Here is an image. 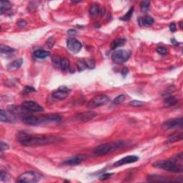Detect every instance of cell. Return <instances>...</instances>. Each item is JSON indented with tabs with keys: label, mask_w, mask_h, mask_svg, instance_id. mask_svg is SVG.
Returning <instances> with one entry per match:
<instances>
[{
	"label": "cell",
	"mask_w": 183,
	"mask_h": 183,
	"mask_svg": "<svg viewBox=\"0 0 183 183\" xmlns=\"http://www.w3.org/2000/svg\"><path fill=\"white\" fill-rule=\"evenodd\" d=\"M20 143L25 147H37L58 143L62 140L59 137L48 135H30L25 132H20L17 135Z\"/></svg>",
	"instance_id": "1"
},
{
	"label": "cell",
	"mask_w": 183,
	"mask_h": 183,
	"mask_svg": "<svg viewBox=\"0 0 183 183\" xmlns=\"http://www.w3.org/2000/svg\"><path fill=\"white\" fill-rule=\"evenodd\" d=\"M125 145V142L122 140L115 141L112 142H108V143L103 144L97 146L94 150L95 155L97 156H103L107 155L110 153L115 152L119 150H121Z\"/></svg>",
	"instance_id": "2"
},
{
	"label": "cell",
	"mask_w": 183,
	"mask_h": 183,
	"mask_svg": "<svg viewBox=\"0 0 183 183\" xmlns=\"http://www.w3.org/2000/svg\"><path fill=\"white\" fill-rule=\"evenodd\" d=\"M154 167L172 172H182V165L177 162V159L159 160L154 164Z\"/></svg>",
	"instance_id": "3"
},
{
	"label": "cell",
	"mask_w": 183,
	"mask_h": 183,
	"mask_svg": "<svg viewBox=\"0 0 183 183\" xmlns=\"http://www.w3.org/2000/svg\"><path fill=\"white\" fill-rule=\"evenodd\" d=\"M40 179H41V175L38 172L35 171H27L21 174L17 177V181L19 182L35 183L37 182Z\"/></svg>",
	"instance_id": "4"
},
{
	"label": "cell",
	"mask_w": 183,
	"mask_h": 183,
	"mask_svg": "<svg viewBox=\"0 0 183 183\" xmlns=\"http://www.w3.org/2000/svg\"><path fill=\"white\" fill-rule=\"evenodd\" d=\"M131 56V52L128 50H121L113 52L112 55V61L116 64H122L128 60Z\"/></svg>",
	"instance_id": "5"
},
{
	"label": "cell",
	"mask_w": 183,
	"mask_h": 183,
	"mask_svg": "<svg viewBox=\"0 0 183 183\" xmlns=\"http://www.w3.org/2000/svg\"><path fill=\"white\" fill-rule=\"evenodd\" d=\"M110 101L109 97L105 95H101L95 97L92 100L89 102L87 107L89 109H92V108L98 107L100 106L105 105Z\"/></svg>",
	"instance_id": "6"
},
{
	"label": "cell",
	"mask_w": 183,
	"mask_h": 183,
	"mask_svg": "<svg viewBox=\"0 0 183 183\" xmlns=\"http://www.w3.org/2000/svg\"><path fill=\"white\" fill-rule=\"evenodd\" d=\"M8 110H9L10 112H12L17 118H23L24 117L31 114L29 113L28 110H27L25 108L23 107H20V106H16V105H9L8 107Z\"/></svg>",
	"instance_id": "7"
},
{
	"label": "cell",
	"mask_w": 183,
	"mask_h": 183,
	"mask_svg": "<svg viewBox=\"0 0 183 183\" xmlns=\"http://www.w3.org/2000/svg\"><path fill=\"white\" fill-rule=\"evenodd\" d=\"M70 92L71 90L67 87L62 86L57 90L53 92L52 96L57 99H64L67 98L68 95L70 94Z\"/></svg>",
	"instance_id": "8"
},
{
	"label": "cell",
	"mask_w": 183,
	"mask_h": 183,
	"mask_svg": "<svg viewBox=\"0 0 183 183\" xmlns=\"http://www.w3.org/2000/svg\"><path fill=\"white\" fill-rule=\"evenodd\" d=\"M67 47L68 50L72 53H78L82 49V43L74 38H69L67 41Z\"/></svg>",
	"instance_id": "9"
},
{
	"label": "cell",
	"mask_w": 183,
	"mask_h": 183,
	"mask_svg": "<svg viewBox=\"0 0 183 183\" xmlns=\"http://www.w3.org/2000/svg\"><path fill=\"white\" fill-rule=\"evenodd\" d=\"M182 118H176L166 121L162 124V127L165 129H170L181 127L182 126Z\"/></svg>",
	"instance_id": "10"
},
{
	"label": "cell",
	"mask_w": 183,
	"mask_h": 183,
	"mask_svg": "<svg viewBox=\"0 0 183 183\" xmlns=\"http://www.w3.org/2000/svg\"><path fill=\"white\" fill-rule=\"evenodd\" d=\"M22 106L29 112H39L44 110L43 107L40 106L39 104L33 101H25L22 103Z\"/></svg>",
	"instance_id": "11"
},
{
	"label": "cell",
	"mask_w": 183,
	"mask_h": 183,
	"mask_svg": "<svg viewBox=\"0 0 183 183\" xmlns=\"http://www.w3.org/2000/svg\"><path fill=\"white\" fill-rule=\"evenodd\" d=\"M17 118L14 114L9 111V110H1L0 114V120L3 122H14L17 120Z\"/></svg>",
	"instance_id": "12"
},
{
	"label": "cell",
	"mask_w": 183,
	"mask_h": 183,
	"mask_svg": "<svg viewBox=\"0 0 183 183\" xmlns=\"http://www.w3.org/2000/svg\"><path fill=\"white\" fill-rule=\"evenodd\" d=\"M96 115V112L93 111H87L76 114L75 119L80 122H88V121L92 120Z\"/></svg>",
	"instance_id": "13"
},
{
	"label": "cell",
	"mask_w": 183,
	"mask_h": 183,
	"mask_svg": "<svg viewBox=\"0 0 183 183\" xmlns=\"http://www.w3.org/2000/svg\"><path fill=\"white\" fill-rule=\"evenodd\" d=\"M86 158L85 155H77L75 156H72L69 157V159H66L64 162V164L67 165H72L75 166L80 165V163H82L83 161L84 160V159Z\"/></svg>",
	"instance_id": "14"
},
{
	"label": "cell",
	"mask_w": 183,
	"mask_h": 183,
	"mask_svg": "<svg viewBox=\"0 0 183 183\" xmlns=\"http://www.w3.org/2000/svg\"><path fill=\"white\" fill-rule=\"evenodd\" d=\"M22 121L24 124L31 125V126H36V125L42 124L41 118L33 116L32 114H29V115L24 117V118H22Z\"/></svg>",
	"instance_id": "15"
},
{
	"label": "cell",
	"mask_w": 183,
	"mask_h": 183,
	"mask_svg": "<svg viewBox=\"0 0 183 183\" xmlns=\"http://www.w3.org/2000/svg\"><path fill=\"white\" fill-rule=\"evenodd\" d=\"M139 160V157L136 155H130V156H127L124 157V158L120 159V160L117 161L114 164V167H120V166L127 165V164H130L135 162Z\"/></svg>",
	"instance_id": "16"
},
{
	"label": "cell",
	"mask_w": 183,
	"mask_h": 183,
	"mask_svg": "<svg viewBox=\"0 0 183 183\" xmlns=\"http://www.w3.org/2000/svg\"><path fill=\"white\" fill-rule=\"evenodd\" d=\"M42 123L45 122H60L62 118L59 114H49V115L42 117Z\"/></svg>",
	"instance_id": "17"
},
{
	"label": "cell",
	"mask_w": 183,
	"mask_h": 183,
	"mask_svg": "<svg viewBox=\"0 0 183 183\" xmlns=\"http://www.w3.org/2000/svg\"><path fill=\"white\" fill-rule=\"evenodd\" d=\"M148 180L150 182H173V181H178V180H172L167 179L165 177L159 175H150L148 176Z\"/></svg>",
	"instance_id": "18"
},
{
	"label": "cell",
	"mask_w": 183,
	"mask_h": 183,
	"mask_svg": "<svg viewBox=\"0 0 183 183\" xmlns=\"http://www.w3.org/2000/svg\"><path fill=\"white\" fill-rule=\"evenodd\" d=\"M33 55L36 59H44L50 56V53L44 50H37L34 52Z\"/></svg>",
	"instance_id": "19"
},
{
	"label": "cell",
	"mask_w": 183,
	"mask_h": 183,
	"mask_svg": "<svg viewBox=\"0 0 183 183\" xmlns=\"http://www.w3.org/2000/svg\"><path fill=\"white\" fill-rule=\"evenodd\" d=\"M138 22L141 27H148L154 23V20L151 17H145L140 18L138 20Z\"/></svg>",
	"instance_id": "20"
},
{
	"label": "cell",
	"mask_w": 183,
	"mask_h": 183,
	"mask_svg": "<svg viewBox=\"0 0 183 183\" xmlns=\"http://www.w3.org/2000/svg\"><path fill=\"white\" fill-rule=\"evenodd\" d=\"M23 64V60L22 59H18L12 62V63H10L9 65H8L7 69L9 71H14V70H17L20 69L21 66Z\"/></svg>",
	"instance_id": "21"
},
{
	"label": "cell",
	"mask_w": 183,
	"mask_h": 183,
	"mask_svg": "<svg viewBox=\"0 0 183 183\" xmlns=\"http://www.w3.org/2000/svg\"><path fill=\"white\" fill-rule=\"evenodd\" d=\"M126 43V39L123 38H118V39H114L111 44V49L112 50H115V49L122 47Z\"/></svg>",
	"instance_id": "22"
},
{
	"label": "cell",
	"mask_w": 183,
	"mask_h": 183,
	"mask_svg": "<svg viewBox=\"0 0 183 183\" xmlns=\"http://www.w3.org/2000/svg\"><path fill=\"white\" fill-rule=\"evenodd\" d=\"M89 14L92 17H97L100 14V8H99V5L97 4H93L90 6L89 9Z\"/></svg>",
	"instance_id": "23"
},
{
	"label": "cell",
	"mask_w": 183,
	"mask_h": 183,
	"mask_svg": "<svg viewBox=\"0 0 183 183\" xmlns=\"http://www.w3.org/2000/svg\"><path fill=\"white\" fill-rule=\"evenodd\" d=\"M177 103V99L176 97L172 96L165 98V101H164V105H165V107H171V106L176 105Z\"/></svg>",
	"instance_id": "24"
},
{
	"label": "cell",
	"mask_w": 183,
	"mask_h": 183,
	"mask_svg": "<svg viewBox=\"0 0 183 183\" xmlns=\"http://www.w3.org/2000/svg\"><path fill=\"white\" fill-rule=\"evenodd\" d=\"M12 4L8 1H1L0 2V8H1V14H2L4 12L9 10L12 8Z\"/></svg>",
	"instance_id": "25"
},
{
	"label": "cell",
	"mask_w": 183,
	"mask_h": 183,
	"mask_svg": "<svg viewBox=\"0 0 183 183\" xmlns=\"http://www.w3.org/2000/svg\"><path fill=\"white\" fill-rule=\"evenodd\" d=\"M70 67V63L69 60L67 58L62 59L61 64H60V68L63 72H67L69 69Z\"/></svg>",
	"instance_id": "26"
},
{
	"label": "cell",
	"mask_w": 183,
	"mask_h": 183,
	"mask_svg": "<svg viewBox=\"0 0 183 183\" xmlns=\"http://www.w3.org/2000/svg\"><path fill=\"white\" fill-rule=\"evenodd\" d=\"M140 9L142 12H148L150 9V2L148 1H143L140 4Z\"/></svg>",
	"instance_id": "27"
},
{
	"label": "cell",
	"mask_w": 183,
	"mask_h": 183,
	"mask_svg": "<svg viewBox=\"0 0 183 183\" xmlns=\"http://www.w3.org/2000/svg\"><path fill=\"white\" fill-rule=\"evenodd\" d=\"M77 69L80 72L84 71V70L87 68L85 60H83V59H79V60L77 62Z\"/></svg>",
	"instance_id": "28"
},
{
	"label": "cell",
	"mask_w": 183,
	"mask_h": 183,
	"mask_svg": "<svg viewBox=\"0 0 183 183\" xmlns=\"http://www.w3.org/2000/svg\"><path fill=\"white\" fill-rule=\"evenodd\" d=\"M0 50L3 54H9V53L14 52V49L10 47L3 45V44H2L1 47H0Z\"/></svg>",
	"instance_id": "29"
},
{
	"label": "cell",
	"mask_w": 183,
	"mask_h": 183,
	"mask_svg": "<svg viewBox=\"0 0 183 183\" xmlns=\"http://www.w3.org/2000/svg\"><path fill=\"white\" fill-rule=\"evenodd\" d=\"M125 99H126L125 95H118V96L115 97V99L113 100V104L114 105H120V104L122 103L125 100Z\"/></svg>",
	"instance_id": "30"
},
{
	"label": "cell",
	"mask_w": 183,
	"mask_h": 183,
	"mask_svg": "<svg viewBox=\"0 0 183 183\" xmlns=\"http://www.w3.org/2000/svg\"><path fill=\"white\" fill-rule=\"evenodd\" d=\"M52 63L53 65H54V67H60V64H61V61H62V59L59 57V56H57V55H54V56L52 57Z\"/></svg>",
	"instance_id": "31"
},
{
	"label": "cell",
	"mask_w": 183,
	"mask_h": 183,
	"mask_svg": "<svg viewBox=\"0 0 183 183\" xmlns=\"http://www.w3.org/2000/svg\"><path fill=\"white\" fill-rule=\"evenodd\" d=\"M182 133L180 134V135H174L169 137V139H168V142H169L170 143H171V142H174L179 141V140H182Z\"/></svg>",
	"instance_id": "32"
},
{
	"label": "cell",
	"mask_w": 183,
	"mask_h": 183,
	"mask_svg": "<svg viewBox=\"0 0 183 183\" xmlns=\"http://www.w3.org/2000/svg\"><path fill=\"white\" fill-rule=\"evenodd\" d=\"M133 10H134V8L132 7L129 10L128 12H127V13L122 17V18H121V20H123V21H128L130 20V18L132 17V16H133Z\"/></svg>",
	"instance_id": "33"
},
{
	"label": "cell",
	"mask_w": 183,
	"mask_h": 183,
	"mask_svg": "<svg viewBox=\"0 0 183 183\" xmlns=\"http://www.w3.org/2000/svg\"><path fill=\"white\" fill-rule=\"evenodd\" d=\"M85 62H86V65H87V68H89V69H95V62L94 59H87V60H85Z\"/></svg>",
	"instance_id": "34"
},
{
	"label": "cell",
	"mask_w": 183,
	"mask_h": 183,
	"mask_svg": "<svg viewBox=\"0 0 183 183\" xmlns=\"http://www.w3.org/2000/svg\"><path fill=\"white\" fill-rule=\"evenodd\" d=\"M144 105L143 102L139 101V100H133L129 103V105L133 106V107H140Z\"/></svg>",
	"instance_id": "35"
},
{
	"label": "cell",
	"mask_w": 183,
	"mask_h": 183,
	"mask_svg": "<svg viewBox=\"0 0 183 183\" xmlns=\"http://www.w3.org/2000/svg\"><path fill=\"white\" fill-rule=\"evenodd\" d=\"M157 52L162 55H165L167 53V50L165 47H159L157 49Z\"/></svg>",
	"instance_id": "36"
},
{
	"label": "cell",
	"mask_w": 183,
	"mask_h": 183,
	"mask_svg": "<svg viewBox=\"0 0 183 183\" xmlns=\"http://www.w3.org/2000/svg\"><path fill=\"white\" fill-rule=\"evenodd\" d=\"M0 177H1V180L7 181V177H9V175L7 173V172L2 171L1 172V175H0Z\"/></svg>",
	"instance_id": "37"
},
{
	"label": "cell",
	"mask_w": 183,
	"mask_h": 183,
	"mask_svg": "<svg viewBox=\"0 0 183 183\" xmlns=\"http://www.w3.org/2000/svg\"><path fill=\"white\" fill-rule=\"evenodd\" d=\"M35 89L34 88V87H31V86H27L25 87L24 89V93H27V94H28V93H31V92H35Z\"/></svg>",
	"instance_id": "38"
},
{
	"label": "cell",
	"mask_w": 183,
	"mask_h": 183,
	"mask_svg": "<svg viewBox=\"0 0 183 183\" xmlns=\"http://www.w3.org/2000/svg\"><path fill=\"white\" fill-rule=\"evenodd\" d=\"M54 40L53 37H50V39H48L47 42V45L48 46L49 48H52L53 45H54Z\"/></svg>",
	"instance_id": "39"
},
{
	"label": "cell",
	"mask_w": 183,
	"mask_h": 183,
	"mask_svg": "<svg viewBox=\"0 0 183 183\" xmlns=\"http://www.w3.org/2000/svg\"><path fill=\"white\" fill-rule=\"evenodd\" d=\"M9 145H8L6 142H1V151L2 152V151L9 150Z\"/></svg>",
	"instance_id": "40"
},
{
	"label": "cell",
	"mask_w": 183,
	"mask_h": 183,
	"mask_svg": "<svg viewBox=\"0 0 183 183\" xmlns=\"http://www.w3.org/2000/svg\"><path fill=\"white\" fill-rule=\"evenodd\" d=\"M112 176V174L110 173H105V174H103V175L100 176V180H107V179H109L110 177Z\"/></svg>",
	"instance_id": "41"
},
{
	"label": "cell",
	"mask_w": 183,
	"mask_h": 183,
	"mask_svg": "<svg viewBox=\"0 0 183 183\" xmlns=\"http://www.w3.org/2000/svg\"><path fill=\"white\" fill-rule=\"evenodd\" d=\"M26 24H27V22L25 20H21L17 22V25L18 27H24Z\"/></svg>",
	"instance_id": "42"
},
{
	"label": "cell",
	"mask_w": 183,
	"mask_h": 183,
	"mask_svg": "<svg viewBox=\"0 0 183 183\" xmlns=\"http://www.w3.org/2000/svg\"><path fill=\"white\" fill-rule=\"evenodd\" d=\"M170 31L172 32L176 31V25L174 24V23H172V24L170 25Z\"/></svg>",
	"instance_id": "43"
},
{
	"label": "cell",
	"mask_w": 183,
	"mask_h": 183,
	"mask_svg": "<svg viewBox=\"0 0 183 183\" xmlns=\"http://www.w3.org/2000/svg\"><path fill=\"white\" fill-rule=\"evenodd\" d=\"M67 33L69 34V35H74L77 33V32H76V30H74V29H70V30L67 32Z\"/></svg>",
	"instance_id": "44"
},
{
	"label": "cell",
	"mask_w": 183,
	"mask_h": 183,
	"mask_svg": "<svg viewBox=\"0 0 183 183\" xmlns=\"http://www.w3.org/2000/svg\"><path fill=\"white\" fill-rule=\"evenodd\" d=\"M127 73H128V69H127V68H125V69H123L122 72V74L123 75V77L126 76Z\"/></svg>",
	"instance_id": "45"
}]
</instances>
